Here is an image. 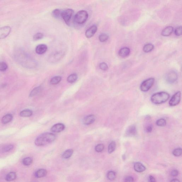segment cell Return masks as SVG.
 I'll return each instance as SVG.
<instances>
[{"label":"cell","mask_w":182,"mask_h":182,"mask_svg":"<svg viewBox=\"0 0 182 182\" xmlns=\"http://www.w3.org/2000/svg\"><path fill=\"white\" fill-rule=\"evenodd\" d=\"M56 138L55 134L51 133H45L42 134L36 138L35 143L36 146H45L52 143Z\"/></svg>","instance_id":"1"},{"label":"cell","mask_w":182,"mask_h":182,"mask_svg":"<svg viewBox=\"0 0 182 182\" xmlns=\"http://www.w3.org/2000/svg\"><path fill=\"white\" fill-rule=\"evenodd\" d=\"M170 95L167 92H162L154 94L151 97V101L155 104L164 103L169 99Z\"/></svg>","instance_id":"2"},{"label":"cell","mask_w":182,"mask_h":182,"mask_svg":"<svg viewBox=\"0 0 182 182\" xmlns=\"http://www.w3.org/2000/svg\"><path fill=\"white\" fill-rule=\"evenodd\" d=\"M89 15L86 11H79L76 13L74 17V21L78 25H82L87 20Z\"/></svg>","instance_id":"3"},{"label":"cell","mask_w":182,"mask_h":182,"mask_svg":"<svg viewBox=\"0 0 182 182\" xmlns=\"http://www.w3.org/2000/svg\"><path fill=\"white\" fill-rule=\"evenodd\" d=\"M74 13L73 10L71 9H67L62 10L61 12V18L63 20L67 25H69L70 21Z\"/></svg>","instance_id":"4"},{"label":"cell","mask_w":182,"mask_h":182,"mask_svg":"<svg viewBox=\"0 0 182 182\" xmlns=\"http://www.w3.org/2000/svg\"><path fill=\"white\" fill-rule=\"evenodd\" d=\"M154 80V78H150L144 81L140 85L141 90L143 92L148 91L153 85Z\"/></svg>","instance_id":"5"},{"label":"cell","mask_w":182,"mask_h":182,"mask_svg":"<svg viewBox=\"0 0 182 182\" xmlns=\"http://www.w3.org/2000/svg\"><path fill=\"white\" fill-rule=\"evenodd\" d=\"M181 98V92L180 91L176 92L172 97L169 101V105L171 106H175L179 104L180 102Z\"/></svg>","instance_id":"6"},{"label":"cell","mask_w":182,"mask_h":182,"mask_svg":"<svg viewBox=\"0 0 182 182\" xmlns=\"http://www.w3.org/2000/svg\"><path fill=\"white\" fill-rule=\"evenodd\" d=\"M177 74L175 71H170L166 75V80L169 83H174L177 80Z\"/></svg>","instance_id":"7"},{"label":"cell","mask_w":182,"mask_h":182,"mask_svg":"<svg viewBox=\"0 0 182 182\" xmlns=\"http://www.w3.org/2000/svg\"><path fill=\"white\" fill-rule=\"evenodd\" d=\"M11 28L9 26H4L0 28V39L6 38L11 33Z\"/></svg>","instance_id":"8"},{"label":"cell","mask_w":182,"mask_h":182,"mask_svg":"<svg viewBox=\"0 0 182 182\" xmlns=\"http://www.w3.org/2000/svg\"><path fill=\"white\" fill-rule=\"evenodd\" d=\"M98 28L96 25H93L90 27L85 32V36L87 38H92L97 31Z\"/></svg>","instance_id":"9"},{"label":"cell","mask_w":182,"mask_h":182,"mask_svg":"<svg viewBox=\"0 0 182 182\" xmlns=\"http://www.w3.org/2000/svg\"><path fill=\"white\" fill-rule=\"evenodd\" d=\"M65 127L63 124L58 123L54 125L51 127V131L54 133H59L63 131L65 129Z\"/></svg>","instance_id":"10"},{"label":"cell","mask_w":182,"mask_h":182,"mask_svg":"<svg viewBox=\"0 0 182 182\" xmlns=\"http://www.w3.org/2000/svg\"><path fill=\"white\" fill-rule=\"evenodd\" d=\"M137 133L136 126L134 125H131L128 127L126 130V136H135Z\"/></svg>","instance_id":"11"},{"label":"cell","mask_w":182,"mask_h":182,"mask_svg":"<svg viewBox=\"0 0 182 182\" xmlns=\"http://www.w3.org/2000/svg\"><path fill=\"white\" fill-rule=\"evenodd\" d=\"M47 50V47L45 44H40L36 48V52L38 55H42L45 53Z\"/></svg>","instance_id":"12"},{"label":"cell","mask_w":182,"mask_h":182,"mask_svg":"<svg viewBox=\"0 0 182 182\" xmlns=\"http://www.w3.org/2000/svg\"><path fill=\"white\" fill-rule=\"evenodd\" d=\"M96 117L94 115H91L85 117L83 119V123L85 125H90L95 121Z\"/></svg>","instance_id":"13"},{"label":"cell","mask_w":182,"mask_h":182,"mask_svg":"<svg viewBox=\"0 0 182 182\" xmlns=\"http://www.w3.org/2000/svg\"><path fill=\"white\" fill-rule=\"evenodd\" d=\"M130 53V49L129 48L124 47L119 50V55L122 58H125L129 56Z\"/></svg>","instance_id":"14"},{"label":"cell","mask_w":182,"mask_h":182,"mask_svg":"<svg viewBox=\"0 0 182 182\" xmlns=\"http://www.w3.org/2000/svg\"><path fill=\"white\" fill-rule=\"evenodd\" d=\"M134 169L136 171L142 173L146 170V167L140 162H136L134 165Z\"/></svg>","instance_id":"15"},{"label":"cell","mask_w":182,"mask_h":182,"mask_svg":"<svg viewBox=\"0 0 182 182\" xmlns=\"http://www.w3.org/2000/svg\"><path fill=\"white\" fill-rule=\"evenodd\" d=\"M173 27L169 26L166 27L162 31V35L163 36H168L173 32Z\"/></svg>","instance_id":"16"},{"label":"cell","mask_w":182,"mask_h":182,"mask_svg":"<svg viewBox=\"0 0 182 182\" xmlns=\"http://www.w3.org/2000/svg\"><path fill=\"white\" fill-rule=\"evenodd\" d=\"M47 171L46 170L44 169H40L37 171L35 172V175L37 178H41L45 177L46 175Z\"/></svg>","instance_id":"17"},{"label":"cell","mask_w":182,"mask_h":182,"mask_svg":"<svg viewBox=\"0 0 182 182\" xmlns=\"http://www.w3.org/2000/svg\"><path fill=\"white\" fill-rule=\"evenodd\" d=\"M13 119V116L11 114H8L5 115L1 119V122L4 124H7L12 121Z\"/></svg>","instance_id":"18"},{"label":"cell","mask_w":182,"mask_h":182,"mask_svg":"<svg viewBox=\"0 0 182 182\" xmlns=\"http://www.w3.org/2000/svg\"><path fill=\"white\" fill-rule=\"evenodd\" d=\"M32 115V111L29 109H26L21 111L20 115L22 117H29Z\"/></svg>","instance_id":"19"},{"label":"cell","mask_w":182,"mask_h":182,"mask_svg":"<svg viewBox=\"0 0 182 182\" xmlns=\"http://www.w3.org/2000/svg\"><path fill=\"white\" fill-rule=\"evenodd\" d=\"M16 177V175L15 172H11L6 176L5 180L8 181H12L15 180Z\"/></svg>","instance_id":"20"},{"label":"cell","mask_w":182,"mask_h":182,"mask_svg":"<svg viewBox=\"0 0 182 182\" xmlns=\"http://www.w3.org/2000/svg\"><path fill=\"white\" fill-rule=\"evenodd\" d=\"M41 89H42V88H41L40 86H38L34 88L30 93L29 96L30 97H32L36 96V95H38V94L40 93Z\"/></svg>","instance_id":"21"},{"label":"cell","mask_w":182,"mask_h":182,"mask_svg":"<svg viewBox=\"0 0 182 182\" xmlns=\"http://www.w3.org/2000/svg\"><path fill=\"white\" fill-rule=\"evenodd\" d=\"M78 79V75L74 73L71 74L68 77L67 81L70 83H73L76 82Z\"/></svg>","instance_id":"22"},{"label":"cell","mask_w":182,"mask_h":182,"mask_svg":"<svg viewBox=\"0 0 182 182\" xmlns=\"http://www.w3.org/2000/svg\"><path fill=\"white\" fill-rule=\"evenodd\" d=\"M73 151L72 149H68L64 152L62 155V157L64 159L69 158L72 156L73 154Z\"/></svg>","instance_id":"23"},{"label":"cell","mask_w":182,"mask_h":182,"mask_svg":"<svg viewBox=\"0 0 182 182\" xmlns=\"http://www.w3.org/2000/svg\"><path fill=\"white\" fill-rule=\"evenodd\" d=\"M61 80H62V77L61 76H55L51 79L50 83L52 85H56L59 83Z\"/></svg>","instance_id":"24"},{"label":"cell","mask_w":182,"mask_h":182,"mask_svg":"<svg viewBox=\"0 0 182 182\" xmlns=\"http://www.w3.org/2000/svg\"><path fill=\"white\" fill-rule=\"evenodd\" d=\"M62 10L56 9L52 11V16L56 18H61V12Z\"/></svg>","instance_id":"25"},{"label":"cell","mask_w":182,"mask_h":182,"mask_svg":"<svg viewBox=\"0 0 182 182\" xmlns=\"http://www.w3.org/2000/svg\"><path fill=\"white\" fill-rule=\"evenodd\" d=\"M154 48V46L151 44H148L144 45L143 48L144 52L146 53H148L151 52Z\"/></svg>","instance_id":"26"},{"label":"cell","mask_w":182,"mask_h":182,"mask_svg":"<svg viewBox=\"0 0 182 182\" xmlns=\"http://www.w3.org/2000/svg\"><path fill=\"white\" fill-rule=\"evenodd\" d=\"M116 144L115 141H112L109 144L108 146V152L109 154H111L116 149Z\"/></svg>","instance_id":"27"},{"label":"cell","mask_w":182,"mask_h":182,"mask_svg":"<svg viewBox=\"0 0 182 182\" xmlns=\"http://www.w3.org/2000/svg\"><path fill=\"white\" fill-rule=\"evenodd\" d=\"M14 148V146L12 144H8L5 145V146H3L1 148V151L3 153H5V152H8L12 150Z\"/></svg>","instance_id":"28"},{"label":"cell","mask_w":182,"mask_h":182,"mask_svg":"<svg viewBox=\"0 0 182 182\" xmlns=\"http://www.w3.org/2000/svg\"><path fill=\"white\" fill-rule=\"evenodd\" d=\"M107 177L109 180L113 181L116 178V173L113 171H109L107 174Z\"/></svg>","instance_id":"29"},{"label":"cell","mask_w":182,"mask_h":182,"mask_svg":"<svg viewBox=\"0 0 182 182\" xmlns=\"http://www.w3.org/2000/svg\"><path fill=\"white\" fill-rule=\"evenodd\" d=\"M22 164L25 166H29L32 164L33 162L32 159L30 157L25 158L23 159Z\"/></svg>","instance_id":"30"},{"label":"cell","mask_w":182,"mask_h":182,"mask_svg":"<svg viewBox=\"0 0 182 182\" xmlns=\"http://www.w3.org/2000/svg\"><path fill=\"white\" fill-rule=\"evenodd\" d=\"M109 38V36L106 34L102 33L101 34L99 37V41L101 42H104L107 40Z\"/></svg>","instance_id":"31"},{"label":"cell","mask_w":182,"mask_h":182,"mask_svg":"<svg viewBox=\"0 0 182 182\" xmlns=\"http://www.w3.org/2000/svg\"><path fill=\"white\" fill-rule=\"evenodd\" d=\"M156 125L157 126L160 127H164L166 126V122L165 119H158L156 121Z\"/></svg>","instance_id":"32"},{"label":"cell","mask_w":182,"mask_h":182,"mask_svg":"<svg viewBox=\"0 0 182 182\" xmlns=\"http://www.w3.org/2000/svg\"><path fill=\"white\" fill-rule=\"evenodd\" d=\"M8 68V65L5 62H0V71H5Z\"/></svg>","instance_id":"33"},{"label":"cell","mask_w":182,"mask_h":182,"mask_svg":"<svg viewBox=\"0 0 182 182\" xmlns=\"http://www.w3.org/2000/svg\"><path fill=\"white\" fill-rule=\"evenodd\" d=\"M182 153V149L178 148L173 150V156H181Z\"/></svg>","instance_id":"34"},{"label":"cell","mask_w":182,"mask_h":182,"mask_svg":"<svg viewBox=\"0 0 182 182\" xmlns=\"http://www.w3.org/2000/svg\"><path fill=\"white\" fill-rule=\"evenodd\" d=\"M44 37V34L41 33H38L35 34L33 36V40L34 41H38V40H41Z\"/></svg>","instance_id":"35"},{"label":"cell","mask_w":182,"mask_h":182,"mask_svg":"<svg viewBox=\"0 0 182 182\" xmlns=\"http://www.w3.org/2000/svg\"><path fill=\"white\" fill-rule=\"evenodd\" d=\"M104 149V146L102 144H100L95 146V150L96 152H101Z\"/></svg>","instance_id":"36"},{"label":"cell","mask_w":182,"mask_h":182,"mask_svg":"<svg viewBox=\"0 0 182 182\" xmlns=\"http://www.w3.org/2000/svg\"><path fill=\"white\" fill-rule=\"evenodd\" d=\"M182 33V28L181 26L177 27L175 30V34L177 36H181Z\"/></svg>","instance_id":"37"},{"label":"cell","mask_w":182,"mask_h":182,"mask_svg":"<svg viewBox=\"0 0 182 182\" xmlns=\"http://www.w3.org/2000/svg\"><path fill=\"white\" fill-rule=\"evenodd\" d=\"M99 67L101 70L104 71H106L108 69V66L107 64L105 62H102L100 63Z\"/></svg>","instance_id":"38"},{"label":"cell","mask_w":182,"mask_h":182,"mask_svg":"<svg viewBox=\"0 0 182 182\" xmlns=\"http://www.w3.org/2000/svg\"><path fill=\"white\" fill-rule=\"evenodd\" d=\"M124 181L125 182H133L134 180L133 178L131 176H127L125 177L124 179Z\"/></svg>","instance_id":"39"},{"label":"cell","mask_w":182,"mask_h":182,"mask_svg":"<svg viewBox=\"0 0 182 182\" xmlns=\"http://www.w3.org/2000/svg\"><path fill=\"white\" fill-rule=\"evenodd\" d=\"M179 174V172L177 170H173L172 171L171 173V175L173 176H177Z\"/></svg>","instance_id":"40"},{"label":"cell","mask_w":182,"mask_h":182,"mask_svg":"<svg viewBox=\"0 0 182 182\" xmlns=\"http://www.w3.org/2000/svg\"><path fill=\"white\" fill-rule=\"evenodd\" d=\"M146 131L148 133H150L152 131V127L151 125H149L146 127Z\"/></svg>","instance_id":"41"},{"label":"cell","mask_w":182,"mask_h":182,"mask_svg":"<svg viewBox=\"0 0 182 182\" xmlns=\"http://www.w3.org/2000/svg\"><path fill=\"white\" fill-rule=\"evenodd\" d=\"M149 181L152 182H156V179H155V178L152 175L149 176Z\"/></svg>","instance_id":"42"},{"label":"cell","mask_w":182,"mask_h":182,"mask_svg":"<svg viewBox=\"0 0 182 182\" xmlns=\"http://www.w3.org/2000/svg\"><path fill=\"white\" fill-rule=\"evenodd\" d=\"M171 181L172 182H179L180 181L178 180L177 179H173V180Z\"/></svg>","instance_id":"43"}]
</instances>
